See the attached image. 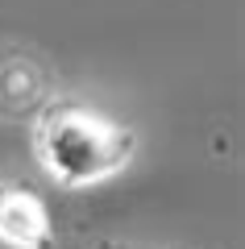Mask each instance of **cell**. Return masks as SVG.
<instances>
[{
	"instance_id": "3",
	"label": "cell",
	"mask_w": 245,
	"mask_h": 249,
	"mask_svg": "<svg viewBox=\"0 0 245 249\" xmlns=\"http://www.w3.org/2000/svg\"><path fill=\"white\" fill-rule=\"evenodd\" d=\"M83 249H179V245H146V241H92Z\"/></svg>"
},
{
	"instance_id": "1",
	"label": "cell",
	"mask_w": 245,
	"mask_h": 249,
	"mask_svg": "<svg viewBox=\"0 0 245 249\" xmlns=\"http://www.w3.org/2000/svg\"><path fill=\"white\" fill-rule=\"evenodd\" d=\"M29 150L50 183L88 191L133 166L137 133L133 124L113 121L79 100H50L29 129Z\"/></svg>"
},
{
	"instance_id": "2",
	"label": "cell",
	"mask_w": 245,
	"mask_h": 249,
	"mask_svg": "<svg viewBox=\"0 0 245 249\" xmlns=\"http://www.w3.org/2000/svg\"><path fill=\"white\" fill-rule=\"evenodd\" d=\"M0 245L4 249H58L54 212L34 187L0 178Z\"/></svg>"
}]
</instances>
